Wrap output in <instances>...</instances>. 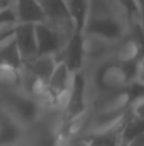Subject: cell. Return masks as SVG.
<instances>
[{
    "label": "cell",
    "instance_id": "obj_14",
    "mask_svg": "<svg viewBox=\"0 0 144 146\" xmlns=\"http://www.w3.org/2000/svg\"><path fill=\"white\" fill-rule=\"evenodd\" d=\"M57 62L58 61L55 58V54H37L34 58L27 62H23L21 65H24L38 81L47 84Z\"/></svg>",
    "mask_w": 144,
    "mask_h": 146
},
{
    "label": "cell",
    "instance_id": "obj_16",
    "mask_svg": "<svg viewBox=\"0 0 144 146\" xmlns=\"http://www.w3.org/2000/svg\"><path fill=\"white\" fill-rule=\"evenodd\" d=\"M144 119L136 118L133 115L129 113L127 109V115L120 126V146H126L129 142H132L133 139H136L139 135L144 133Z\"/></svg>",
    "mask_w": 144,
    "mask_h": 146
},
{
    "label": "cell",
    "instance_id": "obj_13",
    "mask_svg": "<svg viewBox=\"0 0 144 146\" xmlns=\"http://www.w3.org/2000/svg\"><path fill=\"white\" fill-rule=\"evenodd\" d=\"M34 36L37 54H57L59 48L64 46L61 37L45 23L34 24Z\"/></svg>",
    "mask_w": 144,
    "mask_h": 146
},
{
    "label": "cell",
    "instance_id": "obj_4",
    "mask_svg": "<svg viewBox=\"0 0 144 146\" xmlns=\"http://www.w3.org/2000/svg\"><path fill=\"white\" fill-rule=\"evenodd\" d=\"M0 105L23 126H27L36 119H38L43 111L45 109L37 98L26 94L21 90L1 94Z\"/></svg>",
    "mask_w": 144,
    "mask_h": 146
},
{
    "label": "cell",
    "instance_id": "obj_2",
    "mask_svg": "<svg viewBox=\"0 0 144 146\" xmlns=\"http://www.w3.org/2000/svg\"><path fill=\"white\" fill-rule=\"evenodd\" d=\"M133 65H124L109 58L82 68L88 106L100 98L126 90L133 81Z\"/></svg>",
    "mask_w": 144,
    "mask_h": 146
},
{
    "label": "cell",
    "instance_id": "obj_3",
    "mask_svg": "<svg viewBox=\"0 0 144 146\" xmlns=\"http://www.w3.org/2000/svg\"><path fill=\"white\" fill-rule=\"evenodd\" d=\"M62 108H45L38 119L24 126L23 142L27 146H62Z\"/></svg>",
    "mask_w": 144,
    "mask_h": 146
},
{
    "label": "cell",
    "instance_id": "obj_21",
    "mask_svg": "<svg viewBox=\"0 0 144 146\" xmlns=\"http://www.w3.org/2000/svg\"><path fill=\"white\" fill-rule=\"evenodd\" d=\"M11 146H27V145H26V143L21 141V142H18V143H16V145H11Z\"/></svg>",
    "mask_w": 144,
    "mask_h": 146
},
{
    "label": "cell",
    "instance_id": "obj_12",
    "mask_svg": "<svg viewBox=\"0 0 144 146\" xmlns=\"http://www.w3.org/2000/svg\"><path fill=\"white\" fill-rule=\"evenodd\" d=\"M16 24L17 23H43V11L37 0H11L9 7Z\"/></svg>",
    "mask_w": 144,
    "mask_h": 146
},
{
    "label": "cell",
    "instance_id": "obj_9",
    "mask_svg": "<svg viewBox=\"0 0 144 146\" xmlns=\"http://www.w3.org/2000/svg\"><path fill=\"white\" fill-rule=\"evenodd\" d=\"M16 46L18 50V55L23 62L30 61L37 55L36 36H34V24L33 23H17L13 29Z\"/></svg>",
    "mask_w": 144,
    "mask_h": 146
},
{
    "label": "cell",
    "instance_id": "obj_6",
    "mask_svg": "<svg viewBox=\"0 0 144 146\" xmlns=\"http://www.w3.org/2000/svg\"><path fill=\"white\" fill-rule=\"evenodd\" d=\"M81 33V31H79ZM117 40L109 37L93 34V33H81L82 43V68L95 65L105 60L110 58L112 50ZM81 68V70H82Z\"/></svg>",
    "mask_w": 144,
    "mask_h": 146
},
{
    "label": "cell",
    "instance_id": "obj_19",
    "mask_svg": "<svg viewBox=\"0 0 144 146\" xmlns=\"http://www.w3.org/2000/svg\"><path fill=\"white\" fill-rule=\"evenodd\" d=\"M132 14L133 20L136 21H143V16H141V4L137 0H119Z\"/></svg>",
    "mask_w": 144,
    "mask_h": 146
},
{
    "label": "cell",
    "instance_id": "obj_5",
    "mask_svg": "<svg viewBox=\"0 0 144 146\" xmlns=\"http://www.w3.org/2000/svg\"><path fill=\"white\" fill-rule=\"evenodd\" d=\"M43 11V23L51 27L65 44L78 30L72 16L61 0H37Z\"/></svg>",
    "mask_w": 144,
    "mask_h": 146
},
{
    "label": "cell",
    "instance_id": "obj_8",
    "mask_svg": "<svg viewBox=\"0 0 144 146\" xmlns=\"http://www.w3.org/2000/svg\"><path fill=\"white\" fill-rule=\"evenodd\" d=\"M74 78V72L64 64V62H57L51 77L48 78L47 90L51 99L54 101L55 105L62 108V104L65 101V97L71 88Z\"/></svg>",
    "mask_w": 144,
    "mask_h": 146
},
{
    "label": "cell",
    "instance_id": "obj_20",
    "mask_svg": "<svg viewBox=\"0 0 144 146\" xmlns=\"http://www.w3.org/2000/svg\"><path fill=\"white\" fill-rule=\"evenodd\" d=\"M10 3H11V0H0V11L9 10V7H10Z\"/></svg>",
    "mask_w": 144,
    "mask_h": 146
},
{
    "label": "cell",
    "instance_id": "obj_7",
    "mask_svg": "<svg viewBox=\"0 0 144 146\" xmlns=\"http://www.w3.org/2000/svg\"><path fill=\"white\" fill-rule=\"evenodd\" d=\"M86 108H88V102H86V92H85V78L82 71L79 70L74 72L71 88L62 104V123L81 115Z\"/></svg>",
    "mask_w": 144,
    "mask_h": 146
},
{
    "label": "cell",
    "instance_id": "obj_18",
    "mask_svg": "<svg viewBox=\"0 0 144 146\" xmlns=\"http://www.w3.org/2000/svg\"><path fill=\"white\" fill-rule=\"evenodd\" d=\"M65 7L68 9L69 14L72 16L78 30H81L82 26V20H84V14H85V4L86 0H61Z\"/></svg>",
    "mask_w": 144,
    "mask_h": 146
},
{
    "label": "cell",
    "instance_id": "obj_15",
    "mask_svg": "<svg viewBox=\"0 0 144 146\" xmlns=\"http://www.w3.org/2000/svg\"><path fill=\"white\" fill-rule=\"evenodd\" d=\"M21 72L20 65H11L0 62V95L20 90Z\"/></svg>",
    "mask_w": 144,
    "mask_h": 146
},
{
    "label": "cell",
    "instance_id": "obj_17",
    "mask_svg": "<svg viewBox=\"0 0 144 146\" xmlns=\"http://www.w3.org/2000/svg\"><path fill=\"white\" fill-rule=\"evenodd\" d=\"M0 62L17 65V67L21 64L13 31H10L9 34L0 38Z\"/></svg>",
    "mask_w": 144,
    "mask_h": 146
},
{
    "label": "cell",
    "instance_id": "obj_10",
    "mask_svg": "<svg viewBox=\"0 0 144 146\" xmlns=\"http://www.w3.org/2000/svg\"><path fill=\"white\" fill-rule=\"evenodd\" d=\"M58 62H64L72 72H76L82 68V43L81 33L76 31L55 54Z\"/></svg>",
    "mask_w": 144,
    "mask_h": 146
},
{
    "label": "cell",
    "instance_id": "obj_1",
    "mask_svg": "<svg viewBox=\"0 0 144 146\" xmlns=\"http://www.w3.org/2000/svg\"><path fill=\"white\" fill-rule=\"evenodd\" d=\"M134 21L119 0H86L79 31L120 40L130 34Z\"/></svg>",
    "mask_w": 144,
    "mask_h": 146
},
{
    "label": "cell",
    "instance_id": "obj_11",
    "mask_svg": "<svg viewBox=\"0 0 144 146\" xmlns=\"http://www.w3.org/2000/svg\"><path fill=\"white\" fill-rule=\"evenodd\" d=\"M24 126L0 105V146H11L23 141Z\"/></svg>",
    "mask_w": 144,
    "mask_h": 146
}]
</instances>
